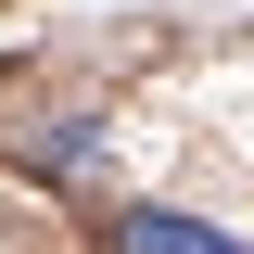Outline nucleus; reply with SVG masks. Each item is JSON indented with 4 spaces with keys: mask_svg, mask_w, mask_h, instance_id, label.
<instances>
[{
    "mask_svg": "<svg viewBox=\"0 0 254 254\" xmlns=\"http://www.w3.org/2000/svg\"><path fill=\"white\" fill-rule=\"evenodd\" d=\"M127 254H254V242H229V229H203V216L140 203V216H127Z\"/></svg>",
    "mask_w": 254,
    "mask_h": 254,
    "instance_id": "f257e3e1",
    "label": "nucleus"
}]
</instances>
